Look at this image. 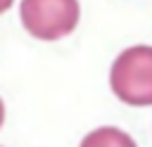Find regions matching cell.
<instances>
[{
	"label": "cell",
	"instance_id": "obj_1",
	"mask_svg": "<svg viewBox=\"0 0 152 147\" xmlns=\"http://www.w3.org/2000/svg\"><path fill=\"white\" fill-rule=\"evenodd\" d=\"M109 83L114 95L133 107L152 104V47L135 45L124 50L112 64Z\"/></svg>",
	"mask_w": 152,
	"mask_h": 147
},
{
	"label": "cell",
	"instance_id": "obj_4",
	"mask_svg": "<svg viewBox=\"0 0 152 147\" xmlns=\"http://www.w3.org/2000/svg\"><path fill=\"white\" fill-rule=\"evenodd\" d=\"M2 119H5V107H2V100H0V126H2Z\"/></svg>",
	"mask_w": 152,
	"mask_h": 147
},
{
	"label": "cell",
	"instance_id": "obj_2",
	"mask_svg": "<svg viewBox=\"0 0 152 147\" xmlns=\"http://www.w3.org/2000/svg\"><path fill=\"white\" fill-rule=\"evenodd\" d=\"M78 0H21V21L40 40H59L78 24Z\"/></svg>",
	"mask_w": 152,
	"mask_h": 147
},
{
	"label": "cell",
	"instance_id": "obj_3",
	"mask_svg": "<svg viewBox=\"0 0 152 147\" xmlns=\"http://www.w3.org/2000/svg\"><path fill=\"white\" fill-rule=\"evenodd\" d=\"M12 2H14V0H0V14H2V12H7Z\"/></svg>",
	"mask_w": 152,
	"mask_h": 147
}]
</instances>
